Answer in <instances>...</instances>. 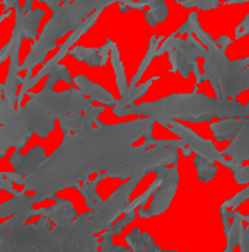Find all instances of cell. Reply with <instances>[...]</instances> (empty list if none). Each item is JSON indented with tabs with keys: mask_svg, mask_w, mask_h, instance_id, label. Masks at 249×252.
Instances as JSON below:
<instances>
[{
	"mask_svg": "<svg viewBox=\"0 0 249 252\" xmlns=\"http://www.w3.org/2000/svg\"><path fill=\"white\" fill-rule=\"evenodd\" d=\"M154 121L150 118L121 125H99L65 135L62 145L46 157L38 170L24 177L22 191L35 192L36 203L53 199L58 191L75 188L87 181L92 172L107 170L123 162L132 152V143L150 136Z\"/></svg>",
	"mask_w": 249,
	"mask_h": 252,
	"instance_id": "cell-1",
	"label": "cell"
},
{
	"mask_svg": "<svg viewBox=\"0 0 249 252\" xmlns=\"http://www.w3.org/2000/svg\"><path fill=\"white\" fill-rule=\"evenodd\" d=\"M0 252H99V239L89 225L87 213L67 225H53L39 217L35 223L12 227L0 237Z\"/></svg>",
	"mask_w": 249,
	"mask_h": 252,
	"instance_id": "cell-2",
	"label": "cell"
},
{
	"mask_svg": "<svg viewBox=\"0 0 249 252\" xmlns=\"http://www.w3.org/2000/svg\"><path fill=\"white\" fill-rule=\"evenodd\" d=\"M114 116H139L150 118L154 123L164 126L167 121L183 120L189 123H205L212 118H249V106H244L234 99H217L191 92V94H173L159 101L133 104L120 111H113Z\"/></svg>",
	"mask_w": 249,
	"mask_h": 252,
	"instance_id": "cell-3",
	"label": "cell"
},
{
	"mask_svg": "<svg viewBox=\"0 0 249 252\" xmlns=\"http://www.w3.org/2000/svg\"><path fill=\"white\" fill-rule=\"evenodd\" d=\"M92 107V101L85 97L79 89H69L55 92L53 89H43L38 94H31L24 106L17 107L24 125L35 135L46 138L55 128V121L69 114H82Z\"/></svg>",
	"mask_w": 249,
	"mask_h": 252,
	"instance_id": "cell-4",
	"label": "cell"
},
{
	"mask_svg": "<svg viewBox=\"0 0 249 252\" xmlns=\"http://www.w3.org/2000/svg\"><path fill=\"white\" fill-rule=\"evenodd\" d=\"M178 148L174 147H150L143 145L132 147L130 155L118 165H113L104 172H99L94 177L98 183L104 179H130V177H145L148 172H154L161 165L178 164Z\"/></svg>",
	"mask_w": 249,
	"mask_h": 252,
	"instance_id": "cell-5",
	"label": "cell"
},
{
	"mask_svg": "<svg viewBox=\"0 0 249 252\" xmlns=\"http://www.w3.org/2000/svg\"><path fill=\"white\" fill-rule=\"evenodd\" d=\"M140 181H142V177H130V179H126V183L121 184L106 201H99L94 208L89 211L96 232L99 233L103 230H107L111 227V223L123 213L125 205L128 203L133 189L137 188V184Z\"/></svg>",
	"mask_w": 249,
	"mask_h": 252,
	"instance_id": "cell-6",
	"label": "cell"
},
{
	"mask_svg": "<svg viewBox=\"0 0 249 252\" xmlns=\"http://www.w3.org/2000/svg\"><path fill=\"white\" fill-rule=\"evenodd\" d=\"M155 176L161 179V186L155 189L154 199H152L148 208H139L137 215L140 218H152L162 215L169 208L171 201H173L174 194L178 191V184H179V172H178V164H174L173 167L169 165H161L154 170Z\"/></svg>",
	"mask_w": 249,
	"mask_h": 252,
	"instance_id": "cell-7",
	"label": "cell"
},
{
	"mask_svg": "<svg viewBox=\"0 0 249 252\" xmlns=\"http://www.w3.org/2000/svg\"><path fill=\"white\" fill-rule=\"evenodd\" d=\"M164 126L166 128H169L173 133H176V135L179 136L181 142H183L191 152H195L196 155L205 157L207 160H210V162H220V164L225 167L227 158L222 155V152L217 150V147L213 145V142L202 138V136L196 135L193 129H189L188 126L178 123V121H167Z\"/></svg>",
	"mask_w": 249,
	"mask_h": 252,
	"instance_id": "cell-8",
	"label": "cell"
},
{
	"mask_svg": "<svg viewBox=\"0 0 249 252\" xmlns=\"http://www.w3.org/2000/svg\"><path fill=\"white\" fill-rule=\"evenodd\" d=\"M31 135L33 133L28 129V126L22 121L21 114L16 109L5 123L0 125V157H5L10 147H14L17 152H21L26 147V143L29 142Z\"/></svg>",
	"mask_w": 249,
	"mask_h": 252,
	"instance_id": "cell-9",
	"label": "cell"
},
{
	"mask_svg": "<svg viewBox=\"0 0 249 252\" xmlns=\"http://www.w3.org/2000/svg\"><path fill=\"white\" fill-rule=\"evenodd\" d=\"M104 111V106H92L82 114H69V116L60 120V128L63 135H70V133H79L89 129L94 123H98L99 116Z\"/></svg>",
	"mask_w": 249,
	"mask_h": 252,
	"instance_id": "cell-10",
	"label": "cell"
},
{
	"mask_svg": "<svg viewBox=\"0 0 249 252\" xmlns=\"http://www.w3.org/2000/svg\"><path fill=\"white\" fill-rule=\"evenodd\" d=\"M55 205L48 208H38L36 217H44L51 221L53 225H67L77 218V210L69 199L57 198L55 196Z\"/></svg>",
	"mask_w": 249,
	"mask_h": 252,
	"instance_id": "cell-11",
	"label": "cell"
},
{
	"mask_svg": "<svg viewBox=\"0 0 249 252\" xmlns=\"http://www.w3.org/2000/svg\"><path fill=\"white\" fill-rule=\"evenodd\" d=\"M16 10V28L21 29L22 38L24 39H33L35 41L38 38V28H39V21L43 19L44 10L43 9H33L29 12H24L21 5L14 7Z\"/></svg>",
	"mask_w": 249,
	"mask_h": 252,
	"instance_id": "cell-12",
	"label": "cell"
},
{
	"mask_svg": "<svg viewBox=\"0 0 249 252\" xmlns=\"http://www.w3.org/2000/svg\"><path fill=\"white\" fill-rule=\"evenodd\" d=\"M72 84H75V87L82 92L85 97H89L91 101L101 102V106H111V107H113L118 102V99H114V95H111L106 89L101 87L99 84L91 82V80H89L87 77H84V75H77L75 79H73Z\"/></svg>",
	"mask_w": 249,
	"mask_h": 252,
	"instance_id": "cell-13",
	"label": "cell"
},
{
	"mask_svg": "<svg viewBox=\"0 0 249 252\" xmlns=\"http://www.w3.org/2000/svg\"><path fill=\"white\" fill-rule=\"evenodd\" d=\"M224 157H230V160L241 162L249 160V118L244 120V125L236 138L230 142V145L222 152Z\"/></svg>",
	"mask_w": 249,
	"mask_h": 252,
	"instance_id": "cell-14",
	"label": "cell"
},
{
	"mask_svg": "<svg viewBox=\"0 0 249 252\" xmlns=\"http://www.w3.org/2000/svg\"><path fill=\"white\" fill-rule=\"evenodd\" d=\"M244 120L243 118H227V120H220L217 123H210V129L215 140L217 142H232L243 128Z\"/></svg>",
	"mask_w": 249,
	"mask_h": 252,
	"instance_id": "cell-15",
	"label": "cell"
},
{
	"mask_svg": "<svg viewBox=\"0 0 249 252\" xmlns=\"http://www.w3.org/2000/svg\"><path fill=\"white\" fill-rule=\"evenodd\" d=\"M36 205V199H35V194L29 196L26 191H19L12 199L5 203H0V220L3 218H10L14 213L21 210H26V208H35Z\"/></svg>",
	"mask_w": 249,
	"mask_h": 252,
	"instance_id": "cell-16",
	"label": "cell"
},
{
	"mask_svg": "<svg viewBox=\"0 0 249 252\" xmlns=\"http://www.w3.org/2000/svg\"><path fill=\"white\" fill-rule=\"evenodd\" d=\"M107 50H109V41H107L106 46H103L101 50H91V48L77 46V48H72L69 53L72 55L75 60L84 62L91 66H103L107 58Z\"/></svg>",
	"mask_w": 249,
	"mask_h": 252,
	"instance_id": "cell-17",
	"label": "cell"
},
{
	"mask_svg": "<svg viewBox=\"0 0 249 252\" xmlns=\"http://www.w3.org/2000/svg\"><path fill=\"white\" fill-rule=\"evenodd\" d=\"M46 160V154H44V148L41 147H33L31 150L26 155H22V162L19 164V167L14 169V172H17L22 177L31 176L35 170L39 169V165Z\"/></svg>",
	"mask_w": 249,
	"mask_h": 252,
	"instance_id": "cell-18",
	"label": "cell"
},
{
	"mask_svg": "<svg viewBox=\"0 0 249 252\" xmlns=\"http://www.w3.org/2000/svg\"><path fill=\"white\" fill-rule=\"evenodd\" d=\"M126 244L132 249V252H159L161 247L154 242L147 232H142L140 228H133L128 235L125 237Z\"/></svg>",
	"mask_w": 249,
	"mask_h": 252,
	"instance_id": "cell-19",
	"label": "cell"
},
{
	"mask_svg": "<svg viewBox=\"0 0 249 252\" xmlns=\"http://www.w3.org/2000/svg\"><path fill=\"white\" fill-rule=\"evenodd\" d=\"M155 77H152L150 80H147V82H143L142 85H135V87H128V91L125 92V94H121V99L116 102V104L113 106V111H120V109H125V107H130L135 104L137 99H140L143 94L150 89V85L154 84Z\"/></svg>",
	"mask_w": 249,
	"mask_h": 252,
	"instance_id": "cell-20",
	"label": "cell"
},
{
	"mask_svg": "<svg viewBox=\"0 0 249 252\" xmlns=\"http://www.w3.org/2000/svg\"><path fill=\"white\" fill-rule=\"evenodd\" d=\"M98 181L96 179H91V181H84L82 184H77L75 189L80 192V194L84 196V199H85V205H87V208L89 210H92L96 205H98L99 201H103L101 199V196L96 192V188H98Z\"/></svg>",
	"mask_w": 249,
	"mask_h": 252,
	"instance_id": "cell-21",
	"label": "cell"
},
{
	"mask_svg": "<svg viewBox=\"0 0 249 252\" xmlns=\"http://www.w3.org/2000/svg\"><path fill=\"white\" fill-rule=\"evenodd\" d=\"M193 164H195V167H196V176H198V179L202 181V183H210V181L217 176V170H218L217 165H213V162L207 160L205 157L196 155V157L193 158Z\"/></svg>",
	"mask_w": 249,
	"mask_h": 252,
	"instance_id": "cell-22",
	"label": "cell"
},
{
	"mask_svg": "<svg viewBox=\"0 0 249 252\" xmlns=\"http://www.w3.org/2000/svg\"><path fill=\"white\" fill-rule=\"evenodd\" d=\"M109 50H111V62H113V68H114V75H116V84L120 89L121 94H125L128 91L130 85L126 84V77H125V68L120 62V55H118V48L113 41H109Z\"/></svg>",
	"mask_w": 249,
	"mask_h": 252,
	"instance_id": "cell-23",
	"label": "cell"
},
{
	"mask_svg": "<svg viewBox=\"0 0 249 252\" xmlns=\"http://www.w3.org/2000/svg\"><path fill=\"white\" fill-rule=\"evenodd\" d=\"M159 186H161V179H159L157 176H155V181H152L150 186H148V189L145 192H142L140 196H137L135 199H132V201H128L125 205L123 208V215H128V213H133V211H137L139 208H142L143 205L148 201V198H150L152 194L155 192V189H157Z\"/></svg>",
	"mask_w": 249,
	"mask_h": 252,
	"instance_id": "cell-24",
	"label": "cell"
},
{
	"mask_svg": "<svg viewBox=\"0 0 249 252\" xmlns=\"http://www.w3.org/2000/svg\"><path fill=\"white\" fill-rule=\"evenodd\" d=\"M157 51H159V39L157 38H154L150 41V44H148V51H147V55L143 57V60L142 63H140V66H139V70H137V73L133 75V79H132V84H130V87H135L137 84H139V80L142 79V75H143V72L147 70V66L150 65V62L154 60L155 57H157Z\"/></svg>",
	"mask_w": 249,
	"mask_h": 252,
	"instance_id": "cell-25",
	"label": "cell"
},
{
	"mask_svg": "<svg viewBox=\"0 0 249 252\" xmlns=\"http://www.w3.org/2000/svg\"><path fill=\"white\" fill-rule=\"evenodd\" d=\"M249 199V186H246L243 189V191L241 192H237L236 196H234V198H229L227 201H224L222 203V206H224V208H227V210H236L237 206H241L243 205V203H246Z\"/></svg>",
	"mask_w": 249,
	"mask_h": 252,
	"instance_id": "cell-26",
	"label": "cell"
},
{
	"mask_svg": "<svg viewBox=\"0 0 249 252\" xmlns=\"http://www.w3.org/2000/svg\"><path fill=\"white\" fill-rule=\"evenodd\" d=\"M135 217H137V211H133V213H128V215H125L123 218H120V220H116V221H113L111 223V227L107 228L113 235H120L121 232H123V228L126 227L128 223H132L133 220H135Z\"/></svg>",
	"mask_w": 249,
	"mask_h": 252,
	"instance_id": "cell-27",
	"label": "cell"
},
{
	"mask_svg": "<svg viewBox=\"0 0 249 252\" xmlns=\"http://www.w3.org/2000/svg\"><path fill=\"white\" fill-rule=\"evenodd\" d=\"M14 111H16V107H14L12 102H9L7 99H2V101H0V125L5 123V121L12 116Z\"/></svg>",
	"mask_w": 249,
	"mask_h": 252,
	"instance_id": "cell-28",
	"label": "cell"
},
{
	"mask_svg": "<svg viewBox=\"0 0 249 252\" xmlns=\"http://www.w3.org/2000/svg\"><path fill=\"white\" fill-rule=\"evenodd\" d=\"M244 220L249 221V215L248 217H244ZM241 252H249V227L246 230H243V237H241Z\"/></svg>",
	"mask_w": 249,
	"mask_h": 252,
	"instance_id": "cell-29",
	"label": "cell"
},
{
	"mask_svg": "<svg viewBox=\"0 0 249 252\" xmlns=\"http://www.w3.org/2000/svg\"><path fill=\"white\" fill-rule=\"evenodd\" d=\"M3 177H5V179H9L12 184H21V186L24 184V177L19 176L17 172H3Z\"/></svg>",
	"mask_w": 249,
	"mask_h": 252,
	"instance_id": "cell-30",
	"label": "cell"
},
{
	"mask_svg": "<svg viewBox=\"0 0 249 252\" xmlns=\"http://www.w3.org/2000/svg\"><path fill=\"white\" fill-rule=\"evenodd\" d=\"M41 2H44V3H48V7H50L51 10H58L60 9V3L63 2V3H70L72 0H41Z\"/></svg>",
	"mask_w": 249,
	"mask_h": 252,
	"instance_id": "cell-31",
	"label": "cell"
},
{
	"mask_svg": "<svg viewBox=\"0 0 249 252\" xmlns=\"http://www.w3.org/2000/svg\"><path fill=\"white\" fill-rule=\"evenodd\" d=\"M9 160H10V164H12V167H14V169L19 167V164L22 162V154H21V152H17V150H16L12 155H10Z\"/></svg>",
	"mask_w": 249,
	"mask_h": 252,
	"instance_id": "cell-32",
	"label": "cell"
},
{
	"mask_svg": "<svg viewBox=\"0 0 249 252\" xmlns=\"http://www.w3.org/2000/svg\"><path fill=\"white\" fill-rule=\"evenodd\" d=\"M9 55H10V43H7L5 46L0 50V65H2V63L5 62L7 58H9Z\"/></svg>",
	"mask_w": 249,
	"mask_h": 252,
	"instance_id": "cell-33",
	"label": "cell"
},
{
	"mask_svg": "<svg viewBox=\"0 0 249 252\" xmlns=\"http://www.w3.org/2000/svg\"><path fill=\"white\" fill-rule=\"evenodd\" d=\"M12 227H14V225H12V221H10V218H7L5 221H2V223H0V237H2L5 232H9Z\"/></svg>",
	"mask_w": 249,
	"mask_h": 252,
	"instance_id": "cell-34",
	"label": "cell"
},
{
	"mask_svg": "<svg viewBox=\"0 0 249 252\" xmlns=\"http://www.w3.org/2000/svg\"><path fill=\"white\" fill-rule=\"evenodd\" d=\"M2 3H3V9H5V10H10L12 7L19 5V0H2Z\"/></svg>",
	"mask_w": 249,
	"mask_h": 252,
	"instance_id": "cell-35",
	"label": "cell"
},
{
	"mask_svg": "<svg viewBox=\"0 0 249 252\" xmlns=\"http://www.w3.org/2000/svg\"><path fill=\"white\" fill-rule=\"evenodd\" d=\"M36 0H26L24 2V5H22V10L24 12H29V10H33V3H35Z\"/></svg>",
	"mask_w": 249,
	"mask_h": 252,
	"instance_id": "cell-36",
	"label": "cell"
},
{
	"mask_svg": "<svg viewBox=\"0 0 249 252\" xmlns=\"http://www.w3.org/2000/svg\"><path fill=\"white\" fill-rule=\"evenodd\" d=\"M145 19H147V22H148V24H150V26H155V24H157V21L154 19V16H152L150 10H148V12L145 14Z\"/></svg>",
	"mask_w": 249,
	"mask_h": 252,
	"instance_id": "cell-37",
	"label": "cell"
},
{
	"mask_svg": "<svg viewBox=\"0 0 249 252\" xmlns=\"http://www.w3.org/2000/svg\"><path fill=\"white\" fill-rule=\"evenodd\" d=\"M7 17H10V12H9V10H5V12H2V14H0V22H2V21H5Z\"/></svg>",
	"mask_w": 249,
	"mask_h": 252,
	"instance_id": "cell-38",
	"label": "cell"
},
{
	"mask_svg": "<svg viewBox=\"0 0 249 252\" xmlns=\"http://www.w3.org/2000/svg\"><path fill=\"white\" fill-rule=\"evenodd\" d=\"M3 99V87H2V80H0V101Z\"/></svg>",
	"mask_w": 249,
	"mask_h": 252,
	"instance_id": "cell-39",
	"label": "cell"
},
{
	"mask_svg": "<svg viewBox=\"0 0 249 252\" xmlns=\"http://www.w3.org/2000/svg\"><path fill=\"white\" fill-rule=\"evenodd\" d=\"M0 2H2V0H0Z\"/></svg>",
	"mask_w": 249,
	"mask_h": 252,
	"instance_id": "cell-40",
	"label": "cell"
}]
</instances>
